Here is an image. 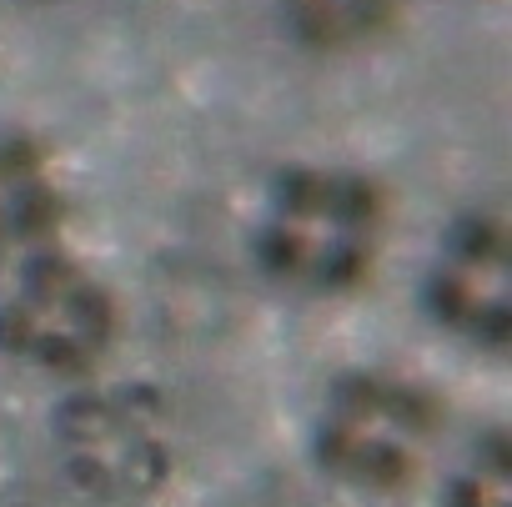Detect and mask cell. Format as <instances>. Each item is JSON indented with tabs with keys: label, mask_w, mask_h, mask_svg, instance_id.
<instances>
[{
	"label": "cell",
	"mask_w": 512,
	"mask_h": 507,
	"mask_svg": "<svg viewBox=\"0 0 512 507\" xmlns=\"http://www.w3.org/2000/svg\"><path fill=\"white\" fill-rule=\"evenodd\" d=\"M61 221V196L41 176L31 141H0V246L31 241Z\"/></svg>",
	"instance_id": "obj_1"
},
{
	"label": "cell",
	"mask_w": 512,
	"mask_h": 507,
	"mask_svg": "<svg viewBox=\"0 0 512 507\" xmlns=\"http://www.w3.org/2000/svg\"><path fill=\"white\" fill-rule=\"evenodd\" d=\"M292 31L317 51H352L382 36L397 16V0H287Z\"/></svg>",
	"instance_id": "obj_2"
},
{
	"label": "cell",
	"mask_w": 512,
	"mask_h": 507,
	"mask_svg": "<svg viewBox=\"0 0 512 507\" xmlns=\"http://www.w3.org/2000/svg\"><path fill=\"white\" fill-rule=\"evenodd\" d=\"M322 462L362 487H402L407 472H412V457L392 442V437H377L367 427H347V422H332L317 442Z\"/></svg>",
	"instance_id": "obj_3"
},
{
	"label": "cell",
	"mask_w": 512,
	"mask_h": 507,
	"mask_svg": "<svg viewBox=\"0 0 512 507\" xmlns=\"http://www.w3.org/2000/svg\"><path fill=\"white\" fill-rule=\"evenodd\" d=\"M166 472H171L166 447H161L156 437L136 432V437L121 447V457H116V487H111V497H151V492L166 482Z\"/></svg>",
	"instance_id": "obj_4"
},
{
	"label": "cell",
	"mask_w": 512,
	"mask_h": 507,
	"mask_svg": "<svg viewBox=\"0 0 512 507\" xmlns=\"http://www.w3.org/2000/svg\"><path fill=\"white\" fill-rule=\"evenodd\" d=\"M312 251H317V241L297 221H272L262 231V241H256V257H262V267L277 272V277H307Z\"/></svg>",
	"instance_id": "obj_5"
},
{
	"label": "cell",
	"mask_w": 512,
	"mask_h": 507,
	"mask_svg": "<svg viewBox=\"0 0 512 507\" xmlns=\"http://www.w3.org/2000/svg\"><path fill=\"white\" fill-rule=\"evenodd\" d=\"M362 272H367V241L362 236H327V241H317L312 267H307V277L322 282V287H352Z\"/></svg>",
	"instance_id": "obj_6"
},
{
	"label": "cell",
	"mask_w": 512,
	"mask_h": 507,
	"mask_svg": "<svg viewBox=\"0 0 512 507\" xmlns=\"http://www.w3.org/2000/svg\"><path fill=\"white\" fill-rule=\"evenodd\" d=\"M502 226L487 221V216H467L457 221L452 231V257H457V272H492L502 262Z\"/></svg>",
	"instance_id": "obj_7"
}]
</instances>
